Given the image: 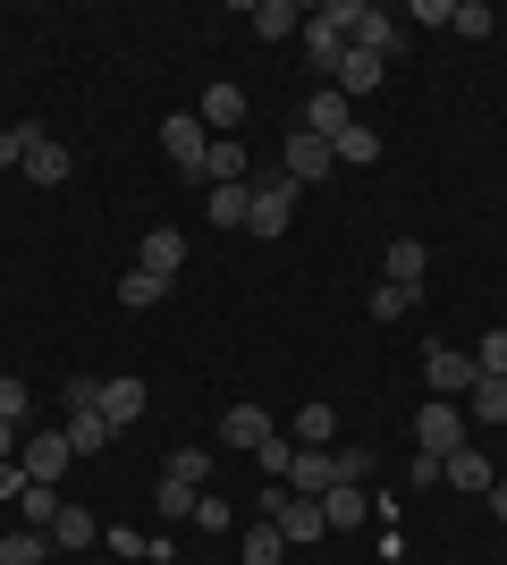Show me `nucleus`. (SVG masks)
I'll use <instances>...</instances> for the list:
<instances>
[{
	"mask_svg": "<svg viewBox=\"0 0 507 565\" xmlns=\"http://www.w3.org/2000/svg\"><path fill=\"white\" fill-rule=\"evenodd\" d=\"M76 465V448H68V430H25L18 439V472L25 481H51V490H60V472Z\"/></svg>",
	"mask_w": 507,
	"mask_h": 565,
	"instance_id": "f257e3e1",
	"label": "nucleus"
},
{
	"mask_svg": "<svg viewBox=\"0 0 507 565\" xmlns=\"http://www.w3.org/2000/svg\"><path fill=\"white\" fill-rule=\"evenodd\" d=\"M245 186H254V220H245V228H254V236H288V220H296V178L279 169V178H245Z\"/></svg>",
	"mask_w": 507,
	"mask_h": 565,
	"instance_id": "f03ea898",
	"label": "nucleus"
},
{
	"mask_svg": "<svg viewBox=\"0 0 507 565\" xmlns=\"http://www.w3.org/2000/svg\"><path fill=\"white\" fill-rule=\"evenodd\" d=\"M474 380H483V363H474V354H457V347H423V388H432V397L457 405Z\"/></svg>",
	"mask_w": 507,
	"mask_h": 565,
	"instance_id": "7ed1b4c3",
	"label": "nucleus"
},
{
	"mask_svg": "<svg viewBox=\"0 0 507 565\" xmlns=\"http://www.w3.org/2000/svg\"><path fill=\"white\" fill-rule=\"evenodd\" d=\"M457 448H465V414L448 397H432L414 414V456H457Z\"/></svg>",
	"mask_w": 507,
	"mask_h": 565,
	"instance_id": "20e7f679",
	"label": "nucleus"
},
{
	"mask_svg": "<svg viewBox=\"0 0 507 565\" xmlns=\"http://www.w3.org/2000/svg\"><path fill=\"white\" fill-rule=\"evenodd\" d=\"M161 152H169L178 169H187L194 186H203V152H212V136H203V118H194V110H178V118L161 127Z\"/></svg>",
	"mask_w": 507,
	"mask_h": 565,
	"instance_id": "39448f33",
	"label": "nucleus"
},
{
	"mask_svg": "<svg viewBox=\"0 0 507 565\" xmlns=\"http://www.w3.org/2000/svg\"><path fill=\"white\" fill-rule=\"evenodd\" d=\"M305 136H321V143H338L347 127H356V102L338 94V85H321V94H305V118H296Z\"/></svg>",
	"mask_w": 507,
	"mask_h": 565,
	"instance_id": "423d86ee",
	"label": "nucleus"
},
{
	"mask_svg": "<svg viewBox=\"0 0 507 565\" xmlns=\"http://www.w3.org/2000/svg\"><path fill=\"white\" fill-rule=\"evenodd\" d=\"M490 481H499V465H490L483 448H457V456H440V490H457V498H483Z\"/></svg>",
	"mask_w": 507,
	"mask_h": 565,
	"instance_id": "0eeeda50",
	"label": "nucleus"
},
{
	"mask_svg": "<svg viewBox=\"0 0 507 565\" xmlns=\"http://www.w3.org/2000/svg\"><path fill=\"white\" fill-rule=\"evenodd\" d=\"M136 270H152V279H178V270H187V228H145V245H136Z\"/></svg>",
	"mask_w": 507,
	"mask_h": 565,
	"instance_id": "6e6552de",
	"label": "nucleus"
},
{
	"mask_svg": "<svg viewBox=\"0 0 507 565\" xmlns=\"http://www.w3.org/2000/svg\"><path fill=\"white\" fill-rule=\"evenodd\" d=\"M279 169H288L296 186H314V178H330V169H338V152H330L321 136H305V127H296V136H288V152H279Z\"/></svg>",
	"mask_w": 507,
	"mask_h": 565,
	"instance_id": "1a4fd4ad",
	"label": "nucleus"
},
{
	"mask_svg": "<svg viewBox=\"0 0 507 565\" xmlns=\"http://www.w3.org/2000/svg\"><path fill=\"white\" fill-rule=\"evenodd\" d=\"M145 380H136V372H119V380H102V423H110V430H127V423H145Z\"/></svg>",
	"mask_w": 507,
	"mask_h": 565,
	"instance_id": "9d476101",
	"label": "nucleus"
},
{
	"mask_svg": "<svg viewBox=\"0 0 507 565\" xmlns=\"http://www.w3.org/2000/svg\"><path fill=\"white\" fill-rule=\"evenodd\" d=\"M271 430H279V423H271L263 405H229V414H220V448H245V456H254Z\"/></svg>",
	"mask_w": 507,
	"mask_h": 565,
	"instance_id": "9b49d317",
	"label": "nucleus"
},
{
	"mask_svg": "<svg viewBox=\"0 0 507 565\" xmlns=\"http://www.w3.org/2000/svg\"><path fill=\"white\" fill-rule=\"evenodd\" d=\"M245 169H254V161H245V143L212 136V152H203V194H212V186H245Z\"/></svg>",
	"mask_w": 507,
	"mask_h": 565,
	"instance_id": "f8f14e48",
	"label": "nucleus"
},
{
	"mask_svg": "<svg viewBox=\"0 0 507 565\" xmlns=\"http://www.w3.org/2000/svg\"><path fill=\"white\" fill-rule=\"evenodd\" d=\"M194 118H203V136H237L245 127V85H212Z\"/></svg>",
	"mask_w": 507,
	"mask_h": 565,
	"instance_id": "ddd939ff",
	"label": "nucleus"
},
{
	"mask_svg": "<svg viewBox=\"0 0 507 565\" xmlns=\"http://www.w3.org/2000/svg\"><path fill=\"white\" fill-rule=\"evenodd\" d=\"M356 51H372V60H398V51H406V25L389 18V9H363V25H356Z\"/></svg>",
	"mask_w": 507,
	"mask_h": 565,
	"instance_id": "4468645a",
	"label": "nucleus"
},
{
	"mask_svg": "<svg viewBox=\"0 0 507 565\" xmlns=\"http://www.w3.org/2000/svg\"><path fill=\"white\" fill-rule=\"evenodd\" d=\"M321 515H330V532H356V523L372 515V490H363V481H338V490H321Z\"/></svg>",
	"mask_w": 507,
	"mask_h": 565,
	"instance_id": "2eb2a0df",
	"label": "nucleus"
},
{
	"mask_svg": "<svg viewBox=\"0 0 507 565\" xmlns=\"http://www.w3.org/2000/svg\"><path fill=\"white\" fill-rule=\"evenodd\" d=\"M288 439H296V448H338V405H330V397H314V405H305V414L288 423Z\"/></svg>",
	"mask_w": 507,
	"mask_h": 565,
	"instance_id": "dca6fc26",
	"label": "nucleus"
},
{
	"mask_svg": "<svg viewBox=\"0 0 507 565\" xmlns=\"http://www.w3.org/2000/svg\"><path fill=\"white\" fill-rule=\"evenodd\" d=\"M423 270H432V254H423V236H389V287H423Z\"/></svg>",
	"mask_w": 507,
	"mask_h": 565,
	"instance_id": "f3484780",
	"label": "nucleus"
},
{
	"mask_svg": "<svg viewBox=\"0 0 507 565\" xmlns=\"http://www.w3.org/2000/svg\"><path fill=\"white\" fill-rule=\"evenodd\" d=\"M68 152H60V143H51V136H34V143H25V178H34V186H68Z\"/></svg>",
	"mask_w": 507,
	"mask_h": 565,
	"instance_id": "a211bd4d",
	"label": "nucleus"
},
{
	"mask_svg": "<svg viewBox=\"0 0 507 565\" xmlns=\"http://www.w3.org/2000/svg\"><path fill=\"white\" fill-rule=\"evenodd\" d=\"M381 76H389V60H372V51H356V43H347V60H338V94L356 102V94H372Z\"/></svg>",
	"mask_w": 507,
	"mask_h": 565,
	"instance_id": "6ab92c4d",
	"label": "nucleus"
},
{
	"mask_svg": "<svg viewBox=\"0 0 507 565\" xmlns=\"http://www.w3.org/2000/svg\"><path fill=\"white\" fill-rule=\"evenodd\" d=\"M203 212H212V228H245V220H254V186H212Z\"/></svg>",
	"mask_w": 507,
	"mask_h": 565,
	"instance_id": "aec40b11",
	"label": "nucleus"
},
{
	"mask_svg": "<svg viewBox=\"0 0 507 565\" xmlns=\"http://www.w3.org/2000/svg\"><path fill=\"white\" fill-rule=\"evenodd\" d=\"M254 34H263V43H279V34H305V9H296V0H254Z\"/></svg>",
	"mask_w": 507,
	"mask_h": 565,
	"instance_id": "412c9836",
	"label": "nucleus"
},
{
	"mask_svg": "<svg viewBox=\"0 0 507 565\" xmlns=\"http://www.w3.org/2000/svg\"><path fill=\"white\" fill-rule=\"evenodd\" d=\"M102 541V523L85 515V507H60V515H51V548H94Z\"/></svg>",
	"mask_w": 507,
	"mask_h": 565,
	"instance_id": "4be33fe9",
	"label": "nucleus"
},
{
	"mask_svg": "<svg viewBox=\"0 0 507 565\" xmlns=\"http://www.w3.org/2000/svg\"><path fill=\"white\" fill-rule=\"evenodd\" d=\"M465 414H474V423H507V380L483 372L474 388H465Z\"/></svg>",
	"mask_w": 507,
	"mask_h": 565,
	"instance_id": "5701e85b",
	"label": "nucleus"
},
{
	"mask_svg": "<svg viewBox=\"0 0 507 565\" xmlns=\"http://www.w3.org/2000/svg\"><path fill=\"white\" fill-rule=\"evenodd\" d=\"M305 60H314L321 76H338V60H347V34H330L321 18H305Z\"/></svg>",
	"mask_w": 507,
	"mask_h": 565,
	"instance_id": "b1692460",
	"label": "nucleus"
},
{
	"mask_svg": "<svg viewBox=\"0 0 507 565\" xmlns=\"http://www.w3.org/2000/svg\"><path fill=\"white\" fill-rule=\"evenodd\" d=\"M414 305H423V287H389V279H381V287H372V305H363V312H372V321H381V330H389V321H406Z\"/></svg>",
	"mask_w": 507,
	"mask_h": 565,
	"instance_id": "393cba45",
	"label": "nucleus"
},
{
	"mask_svg": "<svg viewBox=\"0 0 507 565\" xmlns=\"http://www.w3.org/2000/svg\"><path fill=\"white\" fill-rule=\"evenodd\" d=\"M110 439H119V430L102 423V405H94V414H68V448H76V456H102Z\"/></svg>",
	"mask_w": 507,
	"mask_h": 565,
	"instance_id": "a878e982",
	"label": "nucleus"
},
{
	"mask_svg": "<svg viewBox=\"0 0 507 565\" xmlns=\"http://www.w3.org/2000/svg\"><path fill=\"white\" fill-rule=\"evenodd\" d=\"M43 557H51V532H25V523L0 532V565H43Z\"/></svg>",
	"mask_w": 507,
	"mask_h": 565,
	"instance_id": "bb28decb",
	"label": "nucleus"
},
{
	"mask_svg": "<svg viewBox=\"0 0 507 565\" xmlns=\"http://www.w3.org/2000/svg\"><path fill=\"white\" fill-rule=\"evenodd\" d=\"M18 507H25V532H51V515H60L68 498L51 490V481H25V498H18Z\"/></svg>",
	"mask_w": 507,
	"mask_h": 565,
	"instance_id": "cd10ccee",
	"label": "nucleus"
},
{
	"mask_svg": "<svg viewBox=\"0 0 507 565\" xmlns=\"http://www.w3.org/2000/svg\"><path fill=\"white\" fill-rule=\"evenodd\" d=\"M279 557H288L279 523H271V515H254V532H245V565H279Z\"/></svg>",
	"mask_w": 507,
	"mask_h": 565,
	"instance_id": "c85d7f7f",
	"label": "nucleus"
},
{
	"mask_svg": "<svg viewBox=\"0 0 507 565\" xmlns=\"http://www.w3.org/2000/svg\"><path fill=\"white\" fill-rule=\"evenodd\" d=\"M161 296H169V279H152V270H127V279H119V305L127 312H152Z\"/></svg>",
	"mask_w": 507,
	"mask_h": 565,
	"instance_id": "c756f323",
	"label": "nucleus"
},
{
	"mask_svg": "<svg viewBox=\"0 0 507 565\" xmlns=\"http://www.w3.org/2000/svg\"><path fill=\"white\" fill-rule=\"evenodd\" d=\"M448 25H457L465 43H483V34H499V18H490V0H457V9H448Z\"/></svg>",
	"mask_w": 507,
	"mask_h": 565,
	"instance_id": "7c9ffc66",
	"label": "nucleus"
},
{
	"mask_svg": "<svg viewBox=\"0 0 507 565\" xmlns=\"http://www.w3.org/2000/svg\"><path fill=\"white\" fill-rule=\"evenodd\" d=\"M161 472H169V481H187V490H203V481H212V448H178Z\"/></svg>",
	"mask_w": 507,
	"mask_h": 565,
	"instance_id": "2f4dec72",
	"label": "nucleus"
},
{
	"mask_svg": "<svg viewBox=\"0 0 507 565\" xmlns=\"http://www.w3.org/2000/svg\"><path fill=\"white\" fill-rule=\"evenodd\" d=\"M330 152H338V161H381V136H372V127L356 118V127H347V136H338Z\"/></svg>",
	"mask_w": 507,
	"mask_h": 565,
	"instance_id": "473e14b6",
	"label": "nucleus"
},
{
	"mask_svg": "<svg viewBox=\"0 0 507 565\" xmlns=\"http://www.w3.org/2000/svg\"><path fill=\"white\" fill-rule=\"evenodd\" d=\"M254 456H263V472H271V481H288V465H296V439H288V430H271V439H263Z\"/></svg>",
	"mask_w": 507,
	"mask_h": 565,
	"instance_id": "72a5a7b5",
	"label": "nucleus"
},
{
	"mask_svg": "<svg viewBox=\"0 0 507 565\" xmlns=\"http://www.w3.org/2000/svg\"><path fill=\"white\" fill-rule=\"evenodd\" d=\"M43 136V127H34V118H25V127H0V169H25V143Z\"/></svg>",
	"mask_w": 507,
	"mask_h": 565,
	"instance_id": "f704fd0d",
	"label": "nucleus"
},
{
	"mask_svg": "<svg viewBox=\"0 0 507 565\" xmlns=\"http://www.w3.org/2000/svg\"><path fill=\"white\" fill-rule=\"evenodd\" d=\"M330 465H338V481H372V448H330ZM330 481V490H338Z\"/></svg>",
	"mask_w": 507,
	"mask_h": 565,
	"instance_id": "c9c22d12",
	"label": "nucleus"
},
{
	"mask_svg": "<svg viewBox=\"0 0 507 565\" xmlns=\"http://www.w3.org/2000/svg\"><path fill=\"white\" fill-rule=\"evenodd\" d=\"M34 414V388L25 380H0V423H25Z\"/></svg>",
	"mask_w": 507,
	"mask_h": 565,
	"instance_id": "e433bc0d",
	"label": "nucleus"
},
{
	"mask_svg": "<svg viewBox=\"0 0 507 565\" xmlns=\"http://www.w3.org/2000/svg\"><path fill=\"white\" fill-rule=\"evenodd\" d=\"M60 397H68V414H94V405H102V380H94V372H76Z\"/></svg>",
	"mask_w": 507,
	"mask_h": 565,
	"instance_id": "4c0bfd02",
	"label": "nucleus"
},
{
	"mask_svg": "<svg viewBox=\"0 0 507 565\" xmlns=\"http://www.w3.org/2000/svg\"><path fill=\"white\" fill-rule=\"evenodd\" d=\"M152 507H161V515H194V490H187V481H169V472H161V490H152Z\"/></svg>",
	"mask_w": 507,
	"mask_h": 565,
	"instance_id": "58836bf2",
	"label": "nucleus"
},
{
	"mask_svg": "<svg viewBox=\"0 0 507 565\" xmlns=\"http://www.w3.org/2000/svg\"><path fill=\"white\" fill-rule=\"evenodd\" d=\"M474 363H483V372H499V380H507V330H490L483 347H474Z\"/></svg>",
	"mask_w": 507,
	"mask_h": 565,
	"instance_id": "ea45409f",
	"label": "nucleus"
},
{
	"mask_svg": "<svg viewBox=\"0 0 507 565\" xmlns=\"http://www.w3.org/2000/svg\"><path fill=\"white\" fill-rule=\"evenodd\" d=\"M406 490H440V456H406Z\"/></svg>",
	"mask_w": 507,
	"mask_h": 565,
	"instance_id": "a19ab883",
	"label": "nucleus"
},
{
	"mask_svg": "<svg viewBox=\"0 0 507 565\" xmlns=\"http://www.w3.org/2000/svg\"><path fill=\"white\" fill-rule=\"evenodd\" d=\"M483 498H490V515H499V523H507V481H490V490H483Z\"/></svg>",
	"mask_w": 507,
	"mask_h": 565,
	"instance_id": "79ce46f5",
	"label": "nucleus"
},
{
	"mask_svg": "<svg viewBox=\"0 0 507 565\" xmlns=\"http://www.w3.org/2000/svg\"><path fill=\"white\" fill-rule=\"evenodd\" d=\"M9 456H18V423H0V465H9Z\"/></svg>",
	"mask_w": 507,
	"mask_h": 565,
	"instance_id": "37998d69",
	"label": "nucleus"
}]
</instances>
